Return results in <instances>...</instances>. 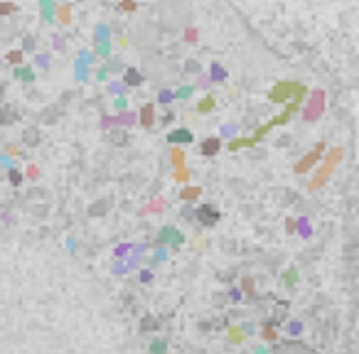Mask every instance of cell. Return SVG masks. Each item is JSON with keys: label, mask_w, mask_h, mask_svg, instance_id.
Returning a JSON list of instances; mask_svg holds the SVG:
<instances>
[{"label": "cell", "mask_w": 359, "mask_h": 354, "mask_svg": "<svg viewBox=\"0 0 359 354\" xmlns=\"http://www.w3.org/2000/svg\"><path fill=\"white\" fill-rule=\"evenodd\" d=\"M305 96H308V88L302 86V84H298V82H278L268 94V98L273 104H288V101L302 104Z\"/></svg>", "instance_id": "cell-1"}, {"label": "cell", "mask_w": 359, "mask_h": 354, "mask_svg": "<svg viewBox=\"0 0 359 354\" xmlns=\"http://www.w3.org/2000/svg\"><path fill=\"white\" fill-rule=\"evenodd\" d=\"M322 150H325V146H322V143H320V146H315V150H312V152H308V155H305V160H300L298 165H296V172H298V175H300V172H308V170H310V168H312V165L320 160Z\"/></svg>", "instance_id": "cell-2"}, {"label": "cell", "mask_w": 359, "mask_h": 354, "mask_svg": "<svg viewBox=\"0 0 359 354\" xmlns=\"http://www.w3.org/2000/svg\"><path fill=\"white\" fill-rule=\"evenodd\" d=\"M276 354H315V352H312L310 347L300 344V342H286Z\"/></svg>", "instance_id": "cell-3"}, {"label": "cell", "mask_w": 359, "mask_h": 354, "mask_svg": "<svg viewBox=\"0 0 359 354\" xmlns=\"http://www.w3.org/2000/svg\"><path fill=\"white\" fill-rule=\"evenodd\" d=\"M197 216H200L202 224H214V222L219 219V212H216L214 206H202V209L197 212Z\"/></svg>", "instance_id": "cell-4"}, {"label": "cell", "mask_w": 359, "mask_h": 354, "mask_svg": "<svg viewBox=\"0 0 359 354\" xmlns=\"http://www.w3.org/2000/svg\"><path fill=\"white\" fill-rule=\"evenodd\" d=\"M219 148H222L219 138H210V140H204V143H202V155H204V158H212V155H216V152H219Z\"/></svg>", "instance_id": "cell-5"}, {"label": "cell", "mask_w": 359, "mask_h": 354, "mask_svg": "<svg viewBox=\"0 0 359 354\" xmlns=\"http://www.w3.org/2000/svg\"><path fill=\"white\" fill-rule=\"evenodd\" d=\"M168 140H170V143H190V140H192V133L184 130V128H180V130H172V133L168 136Z\"/></svg>", "instance_id": "cell-6"}, {"label": "cell", "mask_w": 359, "mask_h": 354, "mask_svg": "<svg viewBox=\"0 0 359 354\" xmlns=\"http://www.w3.org/2000/svg\"><path fill=\"white\" fill-rule=\"evenodd\" d=\"M140 123L150 128L152 126V106H143V111H140Z\"/></svg>", "instance_id": "cell-7"}, {"label": "cell", "mask_w": 359, "mask_h": 354, "mask_svg": "<svg viewBox=\"0 0 359 354\" xmlns=\"http://www.w3.org/2000/svg\"><path fill=\"white\" fill-rule=\"evenodd\" d=\"M15 76H20L22 82H32V79H34L32 69H28V66H20V69H15Z\"/></svg>", "instance_id": "cell-8"}, {"label": "cell", "mask_w": 359, "mask_h": 354, "mask_svg": "<svg viewBox=\"0 0 359 354\" xmlns=\"http://www.w3.org/2000/svg\"><path fill=\"white\" fill-rule=\"evenodd\" d=\"M212 108H214V98H212V96H207L204 101H200V106H197L200 114H207V111H212Z\"/></svg>", "instance_id": "cell-9"}, {"label": "cell", "mask_w": 359, "mask_h": 354, "mask_svg": "<svg viewBox=\"0 0 359 354\" xmlns=\"http://www.w3.org/2000/svg\"><path fill=\"white\" fill-rule=\"evenodd\" d=\"M126 82H128L130 86H138V84H140V74H138L136 69H128V79H126Z\"/></svg>", "instance_id": "cell-10"}, {"label": "cell", "mask_w": 359, "mask_h": 354, "mask_svg": "<svg viewBox=\"0 0 359 354\" xmlns=\"http://www.w3.org/2000/svg\"><path fill=\"white\" fill-rule=\"evenodd\" d=\"M8 62H10V64H15V66H18V64H22V52H20V50H18V52H8Z\"/></svg>", "instance_id": "cell-11"}, {"label": "cell", "mask_w": 359, "mask_h": 354, "mask_svg": "<svg viewBox=\"0 0 359 354\" xmlns=\"http://www.w3.org/2000/svg\"><path fill=\"white\" fill-rule=\"evenodd\" d=\"M10 12H15V5H10V2H0V15H10Z\"/></svg>", "instance_id": "cell-12"}, {"label": "cell", "mask_w": 359, "mask_h": 354, "mask_svg": "<svg viewBox=\"0 0 359 354\" xmlns=\"http://www.w3.org/2000/svg\"><path fill=\"white\" fill-rule=\"evenodd\" d=\"M197 194H200V190H184V192H182V200H194Z\"/></svg>", "instance_id": "cell-13"}, {"label": "cell", "mask_w": 359, "mask_h": 354, "mask_svg": "<svg viewBox=\"0 0 359 354\" xmlns=\"http://www.w3.org/2000/svg\"><path fill=\"white\" fill-rule=\"evenodd\" d=\"M120 8H123V10H128V12H133V10H136V2H133V0H123V2H120Z\"/></svg>", "instance_id": "cell-14"}, {"label": "cell", "mask_w": 359, "mask_h": 354, "mask_svg": "<svg viewBox=\"0 0 359 354\" xmlns=\"http://www.w3.org/2000/svg\"><path fill=\"white\" fill-rule=\"evenodd\" d=\"M60 18H62V22H69V10L66 8H60Z\"/></svg>", "instance_id": "cell-15"}, {"label": "cell", "mask_w": 359, "mask_h": 354, "mask_svg": "<svg viewBox=\"0 0 359 354\" xmlns=\"http://www.w3.org/2000/svg\"><path fill=\"white\" fill-rule=\"evenodd\" d=\"M178 180H180V182H187V180H190V172H187V170H180Z\"/></svg>", "instance_id": "cell-16"}, {"label": "cell", "mask_w": 359, "mask_h": 354, "mask_svg": "<svg viewBox=\"0 0 359 354\" xmlns=\"http://www.w3.org/2000/svg\"><path fill=\"white\" fill-rule=\"evenodd\" d=\"M172 158H175V162H178V165L182 162V152H180V150H175V152H172Z\"/></svg>", "instance_id": "cell-17"}, {"label": "cell", "mask_w": 359, "mask_h": 354, "mask_svg": "<svg viewBox=\"0 0 359 354\" xmlns=\"http://www.w3.org/2000/svg\"><path fill=\"white\" fill-rule=\"evenodd\" d=\"M20 180H22V175H18V172H12V184H20Z\"/></svg>", "instance_id": "cell-18"}, {"label": "cell", "mask_w": 359, "mask_h": 354, "mask_svg": "<svg viewBox=\"0 0 359 354\" xmlns=\"http://www.w3.org/2000/svg\"><path fill=\"white\" fill-rule=\"evenodd\" d=\"M162 350H165V344H160V342H158V344H152V352H162Z\"/></svg>", "instance_id": "cell-19"}]
</instances>
